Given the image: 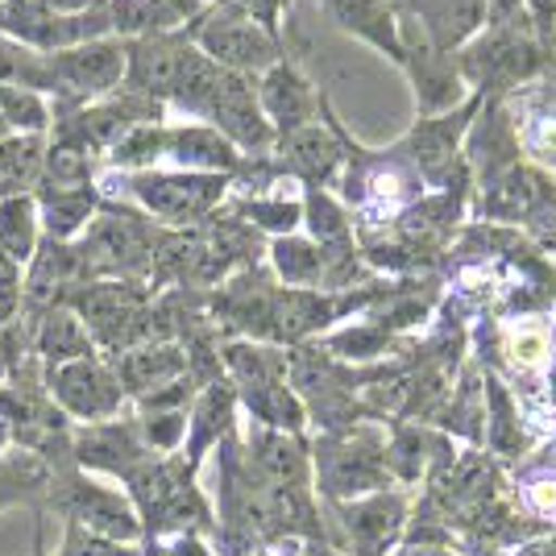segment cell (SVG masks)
<instances>
[{"mask_svg": "<svg viewBox=\"0 0 556 556\" xmlns=\"http://www.w3.org/2000/svg\"><path fill=\"white\" fill-rule=\"evenodd\" d=\"M195 50L232 75H262L278 63V42L241 9H212L195 22Z\"/></svg>", "mask_w": 556, "mask_h": 556, "instance_id": "1", "label": "cell"}, {"mask_svg": "<svg viewBox=\"0 0 556 556\" xmlns=\"http://www.w3.org/2000/svg\"><path fill=\"white\" fill-rule=\"evenodd\" d=\"M47 67L54 88L71 96H104L125 79V50L116 42H88V47H71L59 54H47Z\"/></svg>", "mask_w": 556, "mask_h": 556, "instance_id": "2", "label": "cell"}, {"mask_svg": "<svg viewBox=\"0 0 556 556\" xmlns=\"http://www.w3.org/2000/svg\"><path fill=\"white\" fill-rule=\"evenodd\" d=\"M129 191L163 220H195L220 200L225 179L220 175H138Z\"/></svg>", "mask_w": 556, "mask_h": 556, "instance_id": "3", "label": "cell"}, {"mask_svg": "<svg viewBox=\"0 0 556 556\" xmlns=\"http://www.w3.org/2000/svg\"><path fill=\"white\" fill-rule=\"evenodd\" d=\"M204 116L216 121L220 138L237 141V146H245V150H266L270 138H275L270 121L262 116V104H257V92L250 88V79H245V75H232V71L220 75V84H216V92H212Z\"/></svg>", "mask_w": 556, "mask_h": 556, "instance_id": "4", "label": "cell"}, {"mask_svg": "<svg viewBox=\"0 0 556 556\" xmlns=\"http://www.w3.org/2000/svg\"><path fill=\"white\" fill-rule=\"evenodd\" d=\"M191 42L175 38V34H154V38H138L125 50V71H129V88L134 96L146 100H170L179 71H184Z\"/></svg>", "mask_w": 556, "mask_h": 556, "instance_id": "5", "label": "cell"}, {"mask_svg": "<svg viewBox=\"0 0 556 556\" xmlns=\"http://www.w3.org/2000/svg\"><path fill=\"white\" fill-rule=\"evenodd\" d=\"M257 104H262V116L270 121V129H278L282 138L303 129V125H312V88H307V79L300 71L287 67L282 59L270 71H262Z\"/></svg>", "mask_w": 556, "mask_h": 556, "instance_id": "6", "label": "cell"}, {"mask_svg": "<svg viewBox=\"0 0 556 556\" xmlns=\"http://www.w3.org/2000/svg\"><path fill=\"white\" fill-rule=\"evenodd\" d=\"M195 13H200V0H109V25L116 34H134V38L170 34Z\"/></svg>", "mask_w": 556, "mask_h": 556, "instance_id": "7", "label": "cell"}, {"mask_svg": "<svg viewBox=\"0 0 556 556\" xmlns=\"http://www.w3.org/2000/svg\"><path fill=\"white\" fill-rule=\"evenodd\" d=\"M412 13L428 29L432 47L453 50L486 22V0H412Z\"/></svg>", "mask_w": 556, "mask_h": 556, "instance_id": "8", "label": "cell"}, {"mask_svg": "<svg viewBox=\"0 0 556 556\" xmlns=\"http://www.w3.org/2000/svg\"><path fill=\"white\" fill-rule=\"evenodd\" d=\"M328 9H332V17L345 25L349 34L370 38L374 47H382L391 59L403 63V42H399L394 13L387 0H328Z\"/></svg>", "mask_w": 556, "mask_h": 556, "instance_id": "9", "label": "cell"}, {"mask_svg": "<svg viewBox=\"0 0 556 556\" xmlns=\"http://www.w3.org/2000/svg\"><path fill=\"white\" fill-rule=\"evenodd\" d=\"M166 159L184 166H200V170H232L237 166V150L212 129H175L166 134Z\"/></svg>", "mask_w": 556, "mask_h": 556, "instance_id": "10", "label": "cell"}, {"mask_svg": "<svg viewBox=\"0 0 556 556\" xmlns=\"http://www.w3.org/2000/svg\"><path fill=\"white\" fill-rule=\"evenodd\" d=\"M287 159H291V166L300 170L307 184H325L328 175H332V166H337V159H341V146L328 141L320 129L303 125L295 134H287Z\"/></svg>", "mask_w": 556, "mask_h": 556, "instance_id": "11", "label": "cell"}, {"mask_svg": "<svg viewBox=\"0 0 556 556\" xmlns=\"http://www.w3.org/2000/svg\"><path fill=\"white\" fill-rule=\"evenodd\" d=\"M0 88H54L47 67V54H34L29 47L13 42V38H0Z\"/></svg>", "mask_w": 556, "mask_h": 556, "instance_id": "12", "label": "cell"}, {"mask_svg": "<svg viewBox=\"0 0 556 556\" xmlns=\"http://www.w3.org/2000/svg\"><path fill=\"white\" fill-rule=\"evenodd\" d=\"M96 208V195L88 184L79 187H59V184H47V195H42V212H47V225L50 232H75L84 220H88V212Z\"/></svg>", "mask_w": 556, "mask_h": 556, "instance_id": "13", "label": "cell"}, {"mask_svg": "<svg viewBox=\"0 0 556 556\" xmlns=\"http://www.w3.org/2000/svg\"><path fill=\"white\" fill-rule=\"evenodd\" d=\"M166 159V129L163 125H134L113 141V163L116 166H150Z\"/></svg>", "mask_w": 556, "mask_h": 556, "instance_id": "14", "label": "cell"}, {"mask_svg": "<svg viewBox=\"0 0 556 556\" xmlns=\"http://www.w3.org/2000/svg\"><path fill=\"white\" fill-rule=\"evenodd\" d=\"M0 250L13 257H25L34 250V204L25 195L0 204Z\"/></svg>", "mask_w": 556, "mask_h": 556, "instance_id": "15", "label": "cell"}, {"mask_svg": "<svg viewBox=\"0 0 556 556\" xmlns=\"http://www.w3.org/2000/svg\"><path fill=\"white\" fill-rule=\"evenodd\" d=\"M399 515H403V507L394 498H374V503H366V507L353 515V532H357L366 553L382 548L391 540L394 528H399Z\"/></svg>", "mask_w": 556, "mask_h": 556, "instance_id": "16", "label": "cell"}, {"mask_svg": "<svg viewBox=\"0 0 556 556\" xmlns=\"http://www.w3.org/2000/svg\"><path fill=\"white\" fill-rule=\"evenodd\" d=\"M507 357L519 366V370H535V366H544V357H548V337H544V328H515L507 341Z\"/></svg>", "mask_w": 556, "mask_h": 556, "instance_id": "17", "label": "cell"}, {"mask_svg": "<svg viewBox=\"0 0 556 556\" xmlns=\"http://www.w3.org/2000/svg\"><path fill=\"white\" fill-rule=\"evenodd\" d=\"M275 257H278V270L291 278V282L316 278V250H312V245H303V241H282V245H275Z\"/></svg>", "mask_w": 556, "mask_h": 556, "instance_id": "18", "label": "cell"}, {"mask_svg": "<svg viewBox=\"0 0 556 556\" xmlns=\"http://www.w3.org/2000/svg\"><path fill=\"white\" fill-rule=\"evenodd\" d=\"M307 220H312L316 237H337V232L345 229V212L337 208L328 195H320V191L307 200Z\"/></svg>", "mask_w": 556, "mask_h": 556, "instance_id": "19", "label": "cell"}, {"mask_svg": "<svg viewBox=\"0 0 556 556\" xmlns=\"http://www.w3.org/2000/svg\"><path fill=\"white\" fill-rule=\"evenodd\" d=\"M245 212L262 220V225H270V229H291L295 220H300V208L295 204H245Z\"/></svg>", "mask_w": 556, "mask_h": 556, "instance_id": "20", "label": "cell"}, {"mask_svg": "<svg viewBox=\"0 0 556 556\" xmlns=\"http://www.w3.org/2000/svg\"><path fill=\"white\" fill-rule=\"evenodd\" d=\"M220 9H241V13H250L257 25H275V17H278V0H216Z\"/></svg>", "mask_w": 556, "mask_h": 556, "instance_id": "21", "label": "cell"}, {"mask_svg": "<svg viewBox=\"0 0 556 556\" xmlns=\"http://www.w3.org/2000/svg\"><path fill=\"white\" fill-rule=\"evenodd\" d=\"M523 494H528V503H532L535 510H544V515L556 510V478H532Z\"/></svg>", "mask_w": 556, "mask_h": 556, "instance_id": "22", "label": "cell"}]
</instances>
